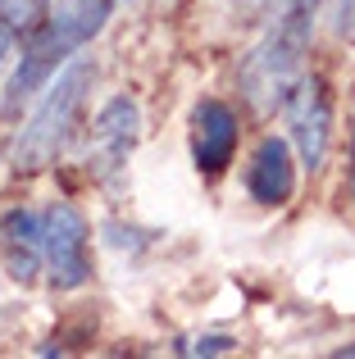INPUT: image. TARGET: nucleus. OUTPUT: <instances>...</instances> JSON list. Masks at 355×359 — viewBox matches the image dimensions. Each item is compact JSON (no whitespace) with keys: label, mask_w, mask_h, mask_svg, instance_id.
Wrapping results in <instances>:
<instances>
[{"label":"nucleus","mask_w":355,"mask_h":359,"mask_svg":"<svg viewBox=\"0 0 355 359\" xmlns=\"http://www.w3.org/2000/svg\"><path fill=\"white\" fill-rule=\"evenodd\" d=\"M119 0H55L46 23L18 46V64L0 91V114H14L18 105L36 100L73 60L82 46H91L105 32Z\"/></svg>","instance_id":"1"},{"label":"nucleus","mask_w":355,"mask_h":359,"mask_svg":"<svg viewBox=\"0 0 355 359\" xmlns=\"http://www.w3.org/2000/svg\"><path fill=\"white\" fill-rule=\"evenodd\" d=\"M314 9H319V0H283L264 36L241 60L237 82L241 96L255 109H283L287 91L305 78V55L314 41Z\"/></svg>","instance_id":"2"},{"label":"nucleus","mask_w":355,"mask_h":359,"mask_svg":"<svg viewBox=\"0 0 355 359\" xmlns=\"http://www.w3.org/2000/svg\"><path fill=\"white\" fill-rule=\"evenodd\" d=\"M91 87H96V64L73 60L69 69L36 96V109L27 114L14 150H9V168H14V173H41V168H51L55 159H60V150L73 141L82 114H87Z\"/></svg>","instance_id":"3"},{"label":"nucleus","mask_w":355,"mask_h":359,"mask_svg":"<svg viewBox=\"0 0 355 359\" xmlns=\"http://www.w3.org/2000/svg\"><path fill=\"white\" fill-rule=\"evenodd\" d=\"M46 237V282L55 291H78L91 282V223L78 205L55 201L41 214Z\"/></svg>","instance_id":"4"},{"label":"nucleus","mask_w":355,"mask_h":359,"mask_svg":"<svg viewBox=\"0 0 355 359\" xmlns=\"http://www.w3.org/2000/svg\"><path fill=\"white\" fill-rule=\"evenodd\" d=\"M283 118H287V137L296 146V159H301L305 173H319L323 159H328L333 146V96L328 82L319 73H305L283 100Z\"/></svg>","instance_id":"5"},{"label":"nucleus","mask_w":355,"mask_h":359,"mask_svg":"<svg viewBox=\"0 0 355 359\" xmlns=\"http://www.w3.org/2000/svg\"><path fill=\"white\" fill-rule=\"evenodd\" d=\"M187 141H192V164H196V173H205V177L228 173L232 155H237V141H241L237 109H232L228 100H219V96L196 100V105H192V132H187Z\"/></svg>","instance_id":"6"},{"label":"nucleus","mask_w":355,"mask_h":359,"mask_svg":"<svg viewBox=\"0 0 355 359\" xmlns=\"http://www.w3.org/2000/svg\"><path fill=\"white\" fill-rule=\"evenodd\" d=\"M296 146L292 137H260L255 150H250V164H246V196L264 210H278L296 196Z\"/></svg>","instance_id":"7"},{"label":"nucleus","mask_w":355,"mask_h":359,"mask_svg":"<svg viewBox=\"0 0 355 359\" xmlns=\"http://www.w3.org/2000/svg\"><path fill=\"white\" fill-rule=\"evenodd\" d=\"M142 137V105L133 96H109L91 118V159L105 173H119Z\"/></svg>","instance_id":"8"},{"label":"nucleus","mask_w":355,"mask_h":359,"mask_svg":"<svg viewBox=\"0 0 355 359\" xmlns=\"http://www.w3.org/2000/svg\"><path fill=\"white\" fill-rule=\"evenodd\" d=\"M0 264L14 282H32L46 273V237H41V214L32 210H5L0 214Z\"/></svg>","instance_id":"9"},{"label":"nucleus","mask_w":355,"mask_h":359,"mask_svg":"<svg viewBox=\"0 0 355 359\" xmlns=\"http://www.w3.org/2000/svg\"><path fill=\"white\" fill-rule=\"evenodd\" d=\"M51 14V0H0V23L18 36V46L36 32Z\"/></svg>","instance_id":"10"},{"label":"nucleus","mask_w":355,"mask_h":359,"mask_svg":"<svg viewBox=\"0 0 355 359\" xmlns=\"http://www.w3.org/2000/svg\"><path fill=\"white\" fill-rule=\"evenodd\" d=\"M237 351V341L223 332H205V337H187V341H178V355H228Z\"/></svg>","instance_id":"11"},{"label":"nucleus","mask_w":355,"mask_h":359,"mask_svg":"<svg viewBox=\"0 0 355 359\" xmlns=\"http://www.w3.org/2000/svg\"><path fill=\"white\" fill-rule=\"evenodd\" d=\"M333 18H337V36L347 46H355V0H337V14Z\"/></svg>","instance_id":"12"},{"label":"nucleus","mask_w":355,"mask_h":359,"mask_svg":"<svg viewBox=\"0 0 355 359\" xmlns=\"http://www.w3.org/2000/svg\"><path fill=\"white\" fill-rule=\"evenodd\" d=\"M14 46H18V36L9 32L5 23H0V73H5V64H9V55H14Z\"/></svg>","instance_id":"13"},{"label":"nucleus","mask_w":355,"mask_h":359,"mask_svg":"<svg viewBox=\"0 0 355 359\" xmlns=\"http://www.w3.org/2000/svg\"><path fill=\"white\" fill-rule=\"evenodd\" d=\"M347 187H351V201H355V109H351V177H347Z\"/></svg>","instance_id":"14"},{"label":"nucleus","mask_w":355,"mask_h":359,"mask_svg":"<svg viewBox=\"0 0 355 359\" xmlns=\"http://www.w3.org/2000/svg\"><path fill=\"white\" fill-rule=\"evenodd\" d=\"M337 355H342V359H355V341H351V346H342Z\"/></svg>","instance_id":"15"},{"label":"nucleus","mask_w":355,"mask_h":359,"mask_svg":"<svg viewBox=\"0 0 355 359\" xmlns=\"http://www.w3.org/2000/svg\"><path fill=\"white\" fill-rule=\"evenodd\" d=\"M255 5H283V0H255Z\"/></svg>","instance_id":"16"}]
</instances>
